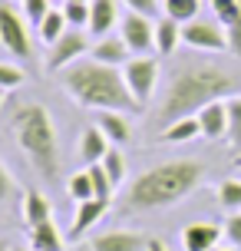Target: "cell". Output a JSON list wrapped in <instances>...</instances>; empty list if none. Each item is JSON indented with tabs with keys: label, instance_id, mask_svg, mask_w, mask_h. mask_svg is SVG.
Returning a JSON list of instances; mask_svg holds the SVG:
<instances>
[{
	"label": "cell",
	"instance_id": "1",
	"mask_svg": "<svg viewBox=\"0 0 241 251\" xmlns=\"http://www.w3.org/2000/svg\"><path fill=\"white\" fill-rule=\"evenodd\" d=\"M238 89V73H231L218 63H205V60H185L178 63L172 76H169V86L162 93V102L155 109V126L165 129L175 119H189L198 116L215 100H228Z\"/></svg>",
	"mask_w": 241,
	"mask_h": 251
},
{
	"label": "cell",
	"instance_id": "2",
	"mask_svg": "<svg viewBox=\"0 0 241 251\" xmlns=\"http://www.w3.org/2000/svg\"><path fill=\"white\" fill-rule=\"evenodd\" d=\"M208 176V165L202 159H169L152 169H142L132 178L119 199V212L122 215H152L165 212L189 199L192 192H198Z\"/></svg>",
	"mask_w": 241,
	"mask_h": 251
},
{
	"label": "cell",
	"instance_id": "3",
	"mask_svg": "<svg viewBox=\"0 0 241 251\" xmlns=\"http://www.w3.org/2000/svg\"><path fill=\"white\" fill-rule=\"evenodd\" d=\"M60 86L73 102H79L83 109L102 113V109H116V113H145L139 102L132 100V93L126 86V76L116 66L89 60L70 63L60 73Z\"/></svg>",
	"mask_w": 241,
	"mask_h": 251
},
{
	"label": "cell",
	"instance_id": "4",
	"mask_svg": "<svg viewBox=\"0 0 241 251\" xmlns=\"http://www.w3.org/2000/svg\"><path fill=\"white\" fill-rule=\"evenodd\" d=\"M10 132L13 142L26 155L30 169L43 182L60 178V139H56V123L40 102H24L10 113Z\"/></svg>",
	"mask_w": 241,
	"mask_h": 251
},
{
	"label": "cell",
	"instance_id": "5",
	"mask_svg": "<svg viewBox=\"0 0 241 251\" xmlns=\"http://www.w3.org/2000/svg\"><path fill=\"white\" fill-rule=\"evenodd\" d=\"M122 76H126V86L132 93V100L145 109L149 100H152V93H155V86H159V76H162L159 60L155 56H132L122 66Z\"/></svg>",
	"mask_w": 241,
	"mask_h": 251
},
{
	"label": "cell",
	"instance_id": "6",
	"mask_svg": "<svg viewBox=\"0 0 241 251\" xmlns=\"http://www.w3.org/2000/svg\"><path fill=\"white\" fill-rule=\"evenodd\" d=\"M0 43H3L7 53H13L17 60H24V63L33 56V40H30L26 20L13 7H7V3H0Z\"/></svg>",
	"mask_w": 241,
	"mask_h": 251
},
{
	"label": "cell",
	"instance_id": "7",
	"mask_svg": "<svg viewBox=\"0 0 241 251\" xmlns=\"http://www.w3.org/2000/svg\"><path fill=\"white\" fill-rule=\"evenodd\" d=\"M182 43L192 50H205V53H221L228 50V33L218 20H202L195 17L192 24H182Z\"/></svg>",
	"mask_w": 241,
	"mask_h": 251
},
{
	"label": "cell",
	"instance_id": "8",
	"mask_svg": "<svg viewBox=\"0 0 241 251\" xmlns=\"http://www.w3.org/2000/svg\"><path fill=\"white\" fill-rule=\"evenodd\" d=\"M83 53H89V40H86V30H66L63 37L56 40L50 47V56H47V70L53 73H63L70 63H76Z\"/></svg>",
	"mask_w": 241,
	"mask_h": 251
},
{
	"label": "cell",
	"instance_id": "9",
	"mask_svg": "<svg viewBox=\"0 0 241 251\" xmlns=\"http://www.w3.org/2000/svg\"><path fill=\"white\" fill-rule=\"evenodd\" d=\"M119 37L126 40L129 53H139V56H149V50L155 47V24L142 13L129 10L119 24Z\"/></svg>",
	"mask_w": 241,
	"mask_h": 251
},
{
	"label": "cell",
	"instance_id": "10",
	"mask_svg": "<svg viewBox=\"0 0 241 251\" xmlns=\"http://www.w3.org/2000/svg\"><path fill=\"white\" fill-rule=\"evenodd\" d=\"M149 248V235L129 231V228H113L102 231L89 241V251H145Z\"/></svg>",
	"mask_w": 241,
	"mask_h": 251
},
{
	"label": "cell",
	"instance_id": "11",
	"mask_svg": "<svg viewBox=\"0 0 241 251\" xmlns=\"http://www.w3.org/2000/svg\"><path fill=\"white\" fill-rule=\"evenodd\" d=\"M221 238H225V231L215 222H192L182 228V248L185 251H212L218 248Z\"/></svg>",
	"mask_w": 241,
	"mask_h": 251
},
{
	"label": "cell",
	"instance_id": "12",
	"mask_svg": "<svg viewBox=\"0 0 241 251\" xmlns=\"http://www.w3.org/2000/svg\"><path fill=\"white\" fill-rule=\"evenodd\" d=\"M195 119H198V126H202V136L205 139H225V136H228V102H225V100L208 102Z\"/></svg>",
	"mask_w": 241,
	"mask_h": 251
},
{
	"label": "cell",
	"instance_id": "13",
	"mask_svg": "<svg viewBox=\"0 0 241 251\" xmlns=\"http://www.w3.org/2000/svg\"><path fill=\"white\" fill-rule=\"evenodd\" d=\"M89 56L96 63H106V66H116V70H122L129 63V47L122 37H99L93 47H89Z\"/></svg>",
	"mask_w": 241,
	"mask_h": 251
},
{
	"label": "cell",
	"instance_id": "14",
	"mask_svg": "<svg viewBox=\"0 0 241 251\" xmlns=\"http://www.w3.org/2000/svg\"><path fill=\"white\" fill-rule=\"evenodd\" d=\"M106 208H109V201H102V199H89V201H79L76 205V212H73V225H70V238L76 241L83 238L89 228L99 222L102 215H106Z\"/></svg>",
	"mask_w": 241,
	"mask_h": 251
},
{
	"label": "cell",
	"instance_id": "15",
	"mask_svg": "<svg viewBox=\"0 0 241 251\" xmlns=\"http://www.w3.org/2000/svg\"><path fill=\"white\" fill-rule=\"evenodd\" d=\"M96 126L102 129V136L109 139L113 146H126L129 139H132V123L126 119V113L102 109V113H96Z\"/></svg>",
	"mask_w": 241,
	"mask_h": 251
},
{
	"label": "cell",
	"instance_id": "16",
	"mask_svg": "<svg viewBox=\"0 0 241 251\" xmlns=\"http://www.w3.org/2000/svg\"><path fill=\"white\" fill-rule=\"evenodd\" d=\"M109 149H113V142H109V139L102 136V129H99L96 123L83 129V136H79V159H83L86 165H93V162H102Z\"/></svg>",
	"mask_w": 241,
	"mask_h": 251
},
{
	"label": "cell",
	"instance_id": "17",
	"mask_svg": "<svg viewBox=\"0 0 241 251\" xmlns=\"http://www.w3.org/2000/svg\"><path fill=\"white\" fill-rule=\"evenodd\" d=\"M119 20V10H116V0H89V33L96 37H109V30Z\"/></svg>",
	"mask_w": 241,
	"mask_h": 251
},
{
	"label": "cell",
	"instance_id": "18",
	"mask_svg": "<svg viewBox=\"0 0 241 251\" xmlns=\"http://www.w3.org/2000/svg\"><path fill=\"white\" fill-rule=\"evenodd\" d=\"M24 222H26V228H37V225L53 222L50 199H47L43 192H37V188H30V192L24 195Z\"/></svg>",
	"mask_w": 241,
	"mask_h": 251
},
{
	"label": "cell",
	"instance_id": "19",
	"mask_svg": "<svg viewBox=\"0 0 241 251\" xmlns=\"http://www.w3.org/2000/svg\"><path fill=\"white\" fill-rule=\"evenodd\" d=\"M198 136H202V126H198V119H195V116H189V119H175L172 126L159 129V142H165V146L192 142V139H198Z\"/></svg>",
	"mask_w": 241,
	"mask_h": 251
},
{
	"label": "cell",
	"instance_id": "20",
	"mask_svg": "<svg viewBox=\"0 0 241 251\" xmlns=\"http://www.w3.org/2000/svg\"><path fill=\"white\" fill-rule=\"evenodd\" d=\"M178 43H182V24L169 20V17L155 20V53H162V56H172Z\"/></svg>",
	"mask_w": 241,
	"mask_h": 251
},
{
	"label": "cell",
	"instance_id": "21",
	"mask_svg": "<svg viewBox=\"0 0 241 251\" xmlns=\"http://www.w3.org/2000/svg\"><path fill=\"white\" fill-rule=\"evenodd\" d=\"M30 248H33V251H63V238H60V228L53 225V222L30 228Z\"/></svg>",
	"mask_w": 241,
	"mask_h": 251
},
{
	"label": "cell",
	"instance_id": "22",
	"mask_svg": "<svg viewBox=\"0 0 241 251\" xmlns=\"http://www.w3.org/2000/svg\"><path fill=\"white\" fill-rule=\"evenodd\" d=\"M66 30H70V24H66V17H63V10H60V7H53V10L40 20V26H37L40 40H43L47 47H53V43L66 33Z\"/></svg>",
	"mask_w": 241,
	"mask_h": 251
},
{
	"label": "cell",
	"instance_id": "23",
	"mask_svg": "<svg viewBox=\"0 0 241 251\" xmlns=\"http://www.w3.org/2000/svg\"><path fill=\"white\" fill-rule=\"evenodd\" d=\"M162 10L175 24H192L202 10V0H162Z\"/></svg>",
	"mask_w": 241,
	"mask_h": 251
},
{
	"label": "cell",
	"instance_id": "24",
	"mask_svg": "<svg viewBox=\"0 0 241 251\" xmlns=\"http://www.w3.org/2000/svg\"><path fill=\"white\" fill-rule=\"evenodd\" d=\"M215 199L225 212H241V178H221L215 188Z\"/></svg>",
	"mask_w": 241,
	"mask_h": 251
},
{
	"label": "cell",
	"instance_id": "25",
	"mask_svg": "<svg viewBox=\"0 0 241 251\" xmlns=\"http://www.w3.org/2000/svg\"><path fill=\"white\" fill-rule=\"evenodd\" d=\"M228 142H231V149H235V155H238V162H241V96L235 93V96H228Z\"/></svg>",
	"mask_w": 241,
	"mask_h": 251
},
{
	"label": "cell",
	"instance_id": "26",
	"mask_svg": "<svg viewBox=\"0 0 241 251\" xmlns=\"http://www.w3.org/2000/svg\"><path fill=\"white\" fill-rule=\"evenodd\" d=\"M86 172H89V178H93V192H96V199H102V201H113L116 185H113V178H109V172L102 169V162L86 165Z\"/></svg>",
	"mask_w": 241,
	"mask_h": 251
},
{
	"label": "cell",
	"instance_id": "27",
	"mask_svg": "<svg viewBox=\"0 0 241 251\" xmlns=\"http://www.w3.org/2000/svg\"><path fill=\"white\" fill-rule=\"evenodd\" d=\"M66 195L76 201H89L96 199V192H93V178H89V172H73L70 176V182H66Z\"/></svg>",
	"mask_w": 241,
	"mask_h": 251
},
{
	"label": "cell",
	"instance_id": "28",
	"mask_svg": "<svg viewBox=\"0 0 241 251\" xmlns=\"http://www.w3.org/2000/svg\"><path fill=\"white\" fill-rule=\"evenodd\" d=\"M63 17L73 30H86L89 26V3H76V0H63Z\"/></svg>",
	"mask_w": 241,
	"mask_h": 251
},
{
	"label": "cell",
	"instance_id": "29",
	"mask_svg": "<svg viewBox=\"0 0 241 251\" xmlns=\"http://www.w3.org/2000/svg\"><path fill=\"white\" fill-rule=\"evenodd\" d=\"M208 3H212V13H215V20L221 26H231L241 17V3L238 0H208Z\"/></svg>",
	"mask_w": 241,
	"mask_h": 251
},
{
	"label": "cell",
	"instance_id": "30",
	"mask_svg": "<svg viewBox=\"0 0 241 251\" xmlns=\"http://www.w3.org/2000/svg\"><path fill=\"white\" fill-rule=\"evenodd\" d=\"M102 169L109 172V178H113V185L119 188V182L126 178V155H122V152H119V149L113 146V149L106 152V159H102Z\"/></svg>",
	"mask_w": 241,
	"mask_h": 251
},
{
	"label": "cell",
	"instance_id": "31",
	"mask_svg": "<svg viewBox=\"0 0 241 251\" xmlns=\"http://www.w3.org/2000/svg\"><path fill=\"white\" fill-rule=\"evenodd\" d=\"M26 73L20 66H13V63H0V89H17L24 86Z\"/></svg>",
	"mask_w": 241,
	"mask_h": 251
},
{
	"label": "cell",
	"instance_id": "32",
	"mask_svg": "<svg viewBox=\"0 0 241 251\" xmlns=\"http://www.w3.org/2000/svg\"><path fill=\"white\" fill-rule=\"evenodd\" d=\"M20 3H24V13L33 26H40V20L53 10V0H20Z\"/></svg>",
	"mask_w": 241,
	"mask_h": 251
},
{
	"label": "cell",
	"instance_id": "33",
	"mask_svg": "<svg viewBox=\"0 0 241 251\" xmlns=\"http://www.w3.org/2000/svg\"><path fill=\"white\" fill-rule=\"evenodd\" d=\"M221 231H225V238H228V245H235V248L241 251V212H231L228 218H225V225H221Z\"/></svg>",
	"mask_w": 241,
	"mask_h": 251
},
{
	"label": "cell",
	"instance_id": "34",
	"mask_svg": "<svg viewBox=\"0 0 241 251\" xmlns=\"http://www.w3.org/2000/svg\"><path fill=\"white\" fill-rule=\"evenodd\" d=\"M10 199H17V182H13V176L7 172V165L0 162V205H7Z\"/></svg>",
	"mask_w": 241,
	"mask_h": 251
},
{
	"label": "cell",
	"instance_id": "35",
	"mask_svg": "<svg viewBox=\"0 0 241 251\" xmlns=\"http://www.w3.org/2000/svg\"><path fill=\"white\" fill-rule=\"evenodd\" d=\"M225 33H228V50L241 60V17L231 26H225Z\"/></svg>",
	"mask_w": 241,
	"mask_h": 251
},
{
	"label": "cell",
	"instance_id": "36",
	"mask_svg": "<svg viewBox=\"0 0 241 251\" xmlns=\"http://www.w3.org/2000/svg\"><path fill=\"white\" fill-rule=\"evenodd\" d=\"M126 7L132 13H142V17H152L159 10V0H126Z\"/></svg>",
	"mask_w": 241,
	"mask_h": 251
},
{
	"label": "cell",
	"instance_id": "37",
	"mask_svg": "<svg viewBox=\"0 0 241 251\" xmlns=\"http://www.w3.org/2000/svg\"><path fill=\"white\" fill-rule=\"evenodd\" d=\"M145 251H165V245L159 238H149V248H145Z\"/></svg>",
	"mask_w": 241,
	"mask_h": 251
},
{
	"label": "cell",
	"instance_id": "38",
	"mask_svg": "<svg viewBox=\"0 0 241 251\" xmlns=\"http://www.w3.org/2000/svg\"><path fill=\"white\" fill-rule=\"evenodd\" d=\"M212 251H238L235 245H218V248H212Z\"/></svg>",
	"mask_w": 241,
	"mask_h": 251
},
{
	"label": "cell",
	"instance_id": "39",
	"mask_svg": "<svg viewBox=\"0 0 241 251\" xmlns=\"http://www.w3.org/2000/svg\"><path fill=\"white\" fill-rule=\"evenodd\" d=\"M0 251H13V248H10V245H7L3 238H0Z\"/></svg>",
	"mask_w": 241,
	"mask_h": 251
},
{
	"label": "cell",
	"instance_id": "40",
	"mask_svg": "<svg viewBox=\"0 0 241 251\" xmlns=\"http://www.w3.org/2000/svg\"><path fill=\"white\" fill-rule=\"evenodd\" d=\"M3 96H7V89H0V106H3Z\"/></svg>",
	"mask_w": 241,
	"mask_h": 251
},
{
	"label": "cell",
	"instance_id": "41",
	"mask_svg": "<svg viewBox=\"0 0 241 251\" xmlns=\"http://www.w3.org/2000/svg\"><path fill=\"white\" fill-rule=\"evenodd\" d=\"M13 251H26V248H13ZM30 251H33V248H30Z\"/></svg>",
	"mask_w": 241,
	"mask_h": 251
},
{
	"label": "cell",
	"instance_id": "42",
	"mask_svg": "<svg viewBox=\"0 0 241 251\" xmlns=\"http://www.w3.org/2000/svg\"><path fill=\"white\" fill-rule=\"evenodd\" d=\"M76 3H89V0H76Z\"/></svg>",
	"mask_w": 241,
	"mask_h": 251
},
{
	"label": "cell",
	"instance_id": "43",
	"mask_svg": "<svg viewBox=\"0 0 241 251\" xmlns=\"http://www.w3.org/2000/svg\"><path fill=\"white\" fill-rule=\"evenodd\" d=\"M238 172H241V162H238Z\"/></svg>",
	"mask_w": 241,
	"mask_h": 251
},
{
	"label": "cell",
	"instance_id": "44",
	"mask_svg": "<svg viewBox=\"0 0 241 251\" xmlns=\"http://www.w3.org/2000/svg\"><path fill=\"white\" fill-rule=\"evenodd\" d=\"M202 3H205V0H202Z\"/></svg>",
	"mask_w": 241,
	"mask_h": 251
},
{
	"label": "cell",
	"instance_id": "45",
	"mask_svg": "<svg viewBox=\"0 0 241 251\" xmlns=\"http://www.w3.org/2000/svg\"><path fill=\"white\" fill-rule=\"evenodd\" d=\"M238 3H241V0H238Z\"/></svg>",
	"mask_w": 241,
	"mask_h": 251
}]
</instances>
